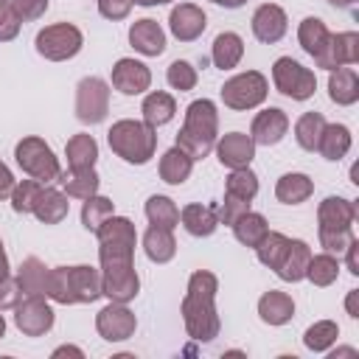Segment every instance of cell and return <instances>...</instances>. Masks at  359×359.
<instances>
[{"instance_id": "obj_1", "label": "cell", "mask_w": 359, "mask_h": 359, "mask_svg": "<svg viewBox=\"0 0 359 359\" xmlns=\"http://www.w3.org/2000/svg\"><path fill=\"white\" fill-rule=\"evenodd\" d=\"M98 261H101V289L112 303H129L140 292V278L135 272V244L137 230L126 216H109L98 230Z\"/></svg>"}, {"instance_id": "obj_2", "label": "cell", "mask_w": 359, "mask_h": 359, "mask_svg": "<svg viewBox=\"0 0 359 359\" xmlns=\"http://www.w3.org/2000/svg\"><path fill=\"white\" fill-rule=\"evenodd\" d=\"M216 292L219 280L208 269H196L188 278V289L182 297V323L191 339L196 342H210L219 337L222 320L216 311Z\"/></svg>"}, {"instance_id": "obj_3", "label": "cell", "mask_w": 359, "mask_h": 359, "mask_svg": "<svg viewBox=\"0 0 359 359\" xmlns=\"http://www.w3.org/2000/svg\"><path fill=\"white\" fill-rule=\"evenodd\" d=\"M104 294L101 289V269L90 264L79 266H53L48 272V289L45 297L62 306L73 303H95Z\"/></svg>"}, {"instance_id": "obj_4", "label": "cell", "mask_w": 359, "mask_h": 359, "mask_svg": "<svg viewBox=\"0 0 359 359\" xmlns=\"http://www.w3.org/2000/svg\"><path fill=\"white\" fill-rule=\"evenodd\" d=\"M219 137V112L210 98H196L185 109V123L177 132V146L196 163L205 160Z\"/></svg>"}, {"instance_id": "obj_5", "label": "cell", "mask_w": 359, "mask_h": 359, "mask_svg": "<svg viewBox=\"0 0 359 359\" xmlns=\"http://www.w3.org/2000/svg\"><path fill=\"white\" fill-rule=\"evenodd\" d=\"M107 143L109 149L132 165H146L154 151H157V129L149 126L146 121H132V118H121L109 126L107 132Z\"/></svg>"}, {"instance_id": "obj_6", "label": "cell", "mask_w": 359, "mask_h": 359, "mask_svg": "<svg viewBox=\"0 0 359 359\" xmlns=\"http://www.w3.org/2000/svg\"><path fill=\"white\" fill-rule=\"evenodd\" d=\"M14 160H17V165H20L31 180H36V182H42V185L59 180V174H62L59 157H56L53 149H50L42 137H36V135H28V137H22V140L14 146Z\"/></svg>"}, {"instance_id": "obj_7", "label": "cell", "mask_w": 359, "mask_h": 359, "mask_svg": "<svg viewBox=\"0 0 359 359\" xmlns=\"http://www.w3.org/2000/svg\"><path fill=\"white\" fill-rule=\"evenodd\" d=\"M222 101L227 109H236V112H247V109H255L266 101V93H269V81L264 73L258 70H247V73H238L233 79H227L222 84Z\"/></svg>"}, {"instance_id": "obj_8", "label": "cell", "mask_w": 359, "mask_h": 359, "mask_svg": "<svg viewBox=\"0 0 359 359\" xmlns=\"http://www.w3.org/2000/svg\"><path fill=\"white\" fill-rule=\"evenodd\" d=\"M34 45H36V53L45 56L48 62H67L81 50L84 36L73 22H53L36 34Z\"/></svg>"}, {"instance_id": "obj_9", "label": "cell", "mask_w": 359, "mask_h": 359, "mask_svg": "<svg viewBox=\"0 0 359 359\" xmlns=\"http://www.w3.org/2000/svg\"><path fill=\"white\" fill-rule=\"evenodd\" d=\"M272 84L280 95H286L292 101H306L317 90V76L309 67H303L297 59L280 56L272 65Z\"/></svg>"}, {"instance_id": "obj_10", "label": "cell", "mask_w": 359, "mask_h": 359, "mask_svg": "<svg viewBox=\"0 0 359 359\" xmlns=\"http://www.w3.org/2000/svg\"><path fill=\"white\" fill-rule=\"evenodd\" d=\"M109 112V84L98 76H87L76 84V118L81 123H101Z\"/></svg>"}, {"instance_id": "obj_11", "label": "cell", "mask_w": 359, "mask_h": 359, "mask_svg": "<svg viewBox=\"0 0 359 359\" xmlns=\"http://www.w3.org/2000/svg\"><path fill=\"white\" fill-rule=\"evenodd\" d=\"M14 325L25 337H45L53 328V309L45 294H20L14 303Z\"/></svg>"}, {"instance_id": "obj_12", "label": "cell", "mask_w": 359, "mask_h": 359, "mask_svg": "<svg viewBox=\"0 0 359 359\" xmlns=\"http://www.w3.org/2000/svg\"><path fill=\"white\" fill-rule=\"evenodd\" d=\"M135 328H137V317L126 309V303H112L109 300V306H104L95 314V331L107 342H123L135 334Z\"/></svg>"}, {"instance_id": "obj_13", "label": "cell", "mask_w": 359, "mask_h": 359, "mask_svg": "<svg viewBox=\"0 0 359 359\" xmlns=\"http://www.w3.org/2000/svg\"><path fill=\"white\" fill-rule=\"evenodd\" d=\"M314 62H317V67H323V70H334V67L356 65V62H359V34H356V31L331 34L325 50H323Z\"/></svg>"}, {"instance_id": "obj_14", "label": "cell", "mask_w": 359, "mask_h": 359, "mask_svg": "<svg viewBox=\"0 0 359 359\" xmlns=\"http://www.w3.org/2000/svg\"><path fill=\"white\" fill-rule=\"evenodd\" d=\"M112 87L123 95H140L151 87V70L137 59H118L112 65Z\"/></svg>"}, {"instance_id": "obj_15", "label": "cell", "mask_w": 359, "mask_h": 359, "mask_svg": "<svg viewBox=\"0 0 359 359\" xmlns=\"http://www.w3.org/2000/svg\"><path fill=\"white\" fill-rule=\"evenodd\" d=\"M289 28V20H286V11L278 6V3H264L255 8L252 14V36L264 45H275L283 39Z\"/></svg>"}, {"instance_id": "obj_16", "label": "cell", "mask_w": 359, "mask_h": 359, "mask_svg": "<svg viewBox=\"0 0 359 359\" xmlns=\"http://www.w3.org/2000/svg\"><path fill=\"white\" fill-rule=\"evenodd\" d=\"M289 132V115L278 107H266L252 118L250 126V137L255 146H275L283 140V135Z\"/></svg>"}, {"instance_id": "obj_17", "label": "cell", "mask_w": 359, "mask_h": 359, "mask_svg": "<svg viewBox=\"0 0 359 359\" xmlns=\"http://www.w3.org/2000/svg\"><path fill=\"white\" fill-rule=\"evenodd\" d=\"M168 28H171V34H174L180 42H194V39H199V36L205 34L208 17H205V11H202L199 6H194V3H180V6H174L171 14H168Z\"/></svg>"}, {"instance_id": "obj_18", "label": "cell", "mask_w": 359, "mask_h": 359, "mask_svg": "<svg viewBox=\"0 0 359 359\" xmlns=\"http://www.w3.org/2000/svg\"><path fill=\"white\" fill-rule=\"evenodd\" d=\"M213 149H216L219 163L227 165V168H244L255 157V143L244 132H227V135L216 137V146Z\"/></svg>"}, {"instance_id": "obj_19", "label": "cell", "mask_w": 359, "mask_h": 359, "mask_svg": "<svg viewBox=\"0 0 359 359\" xmlns=\"http://www.w3.org/2000/svg\"><path fill=\"white\" fill-rule=\"evenodd\" d=\"M359 216L356 202L345 196H325L317 208V230H348Z\"/></svg>"}, {"instance_id": "obj_20", "label": "cell", "mask_w": 359, "mask_h": 359, "mask_svg": "<svg viewBox=\"0 0 359 359\" xmlns=\"http://www.w3.org/2000/svg\"><path fill=\"white\" fill-rule=\"evenodd\" d=\"M309 261H311V247L300 238H289L278 266H275V275L286 283H297L306 278V269H309Z\"/></svg>"}, {"instance_id": "obj_21", "label": "cell", "mask_w": 359, "mask_h": 359, "mask_svg": "<svg viewBox=\"0 0 359 359\" xmlns=\"http://www.w3.org/2000/svg\"><path fill=\"white\" fill-rule=\"evenodd\" d=\"M129 45L143 56H160L165 50V31L160 28L157 20L149 17L135 20L129 25Z\"/></svg>"}, {"instance_id": "obj_22", "label": "cell", "mask_w": 359, "mask_h": 359, "mask_svg": "<svg viewBox=\"0 0 359 359\" xmlns=\"http://www.w3.org/2000/svg\"><path fill=\"white\" fill-rule=\"evenodd\" d=\"M328 73H331L328 76V95H331V101L339 104V107L356 104L359 101V76H356V70L351 65H345V67H334Z\"/></svg>"}, {"instance_id": "obj_23", "label": "cell", "mask_w": 359, "mask_h": 359, "mask_svg": "<svg viewBox=\"0 0 359 359\" xmlns=\"http://www.w3.org/2000/svg\"><path fill=\"white\" fill-rule=\"evenodd\" d=\"M70 210V202H67V194L65 191H56L50 185H42L36 202H34V216L42 222V224H59Z\"/></svg>"}, {"instance_id": "obj_24", "label": "cell", "mask_w": 359, "mask_h": 359, "mask_svg": "<svg viewBox=\"0 0 359 359\" xmlns=\"http://www.w3.org/2000/svg\"><path fill=\"white\" fill-rule=\"evenodd\" d=\"M180 222H182V227H185L191 236L208 238V236H213L216 227H219L216 205H199V202L185 205V208L180 210Z\"/></svg>"}, {"instance_id": "obj_25", "label": "cell", "mask_w": 359, "mask_h": 359, "mask_svg": "<svg viewBox=\"0 0 359 359\" xmlns=\"http://www.w3.org/2000/svg\"><path fill=\"white\" fill-rule=\"evenodd\" d=\"M258 317H261L266 325H286V323L294 317V300H292L286 292L269 289V292H264L261 300H258Z\"/></svg>"}, {"instance_id": "obj_26", "label": "cell", "mask_w": 359, "mask_h": 359, "mask_svg": "<svg viewBox=\"0 0 359 359\" xmlns=\"http://www.w3.org/2000/svg\"><path fill=\"white\" fill-rule=\"evenodd\" d=\"M244 56V39L233 31H222L210 45V62L219 70H233Z\"/></svg>"}, {"instance_id": "obj_27", "label": "cell", "mask_w": 359, "mask_h": 359, "mask_svg": "<svg viewBox=\"0 0 359 359\" xmlns=\"http://www.w3.org/2000/svg\"><path fill=\"white\" fill-rule=\"evenodd\" d=\"M143 250H146V258L154 261V264H168L174 255H177V238L168 227H157L151 224L146 233H143Z\"/></svg>"}, {"instance_id": "obj_28", "label": "cell", "mask_w": 359, "mask_h": 359, "mask_svg": "<svg viewBox=\"0 0 359 359\" xmlns=\"http://www.w3.org/2000/svg\"><path fill=\"white\" fill-rule=\"evenodd\" d=\"M351 143H353V137H351V129L345 123H325V129L320 135V143H317V151L325 160L337 163L351 151Z\"/></svg>"}, {"instance_id": "obj_29", "label": "cell", "mask_w": 359, "mask_h": 359, "mask_svg": "<svg viewBox=\"0 0 359 359\" xmlns=\"http://www.w3.org/2000/svg\"><path fill=\"white\" fill-rule=\"evenodd\" d=\"M311 194H314V182L309 174H300V171H289L275 182V196L283 205H300Z\"/></svg>"}, {"instance_id": "obj_30", "label": "cell", "mask_w": 359, "mask_h": 359, "mask_svg": "<svg viewBox=\"0 0 359 359\" xmlns=\"http://www.w3.org/2000/svg\"><path fill=\"white\" fill-rule=\"evenodd\" d=\"M140 112H143V121L149 123V126H165L174 115H177V101H174V95L171 93H163V90H154V93H149L146 98H143V104H140Z\"/></svg>"}, {"instance_id": "obj_31", "label": "cell", "mask_w": 359, "mask_h": 359, "mask_svg": "<svg viewBox=\"0 0 359 359\" xmlns=\"http://www.w3.org/2000/svg\"><path fill=\"white\" fill-rule=\"evenodd\" d=\"M48 272L50 269L36 255L25 258L20 264V269H17V278H14L20 294H45V289H48Z\"/></svg>"}, {"instance_id": "obj_32", "label": "cell", "mask_w": 359, "mask_h": 359, "mask_svg": "<svg viewBox=\"0 0 359 359\" xmlns=\"http://www.w3.org/2000/svg\"><path fill=\"white\" fill-rule=\"evenodd\" d=\"M56 182H62V191L73 199H87V196L98 194V185H101L95 168H70V171L59 174Z\"/></svg>"}, {"instance_id": "obj_33", "label": "cell", "mask_w": 359, "mask_h": 359, "mask_svg": "<svg viewBox=\"0 0 359 359\" xmlns=\"http://www.w3.org/2000/svg\"><path fill=\"white\" fill-rule=\"evenodd\" d=\"M328 39H331V31H328V25H325L320 17H306V20L297 25V42H300V48H303L311 59H317V56L325 50Z\"/></svg>"}, {"instance_id": "obj_34", "label": "cell", "mask_w": 359, "mask_h": 359, "mask_svg": "<svg viewBox=\"0 0 359 359\" xmlns=\"http://www.w3.org/2000/svg\"><path fill=\"white\" fill-rule=\"evenodd\" d=\"M65 157H67V165L70 168H95V160H98V143L93 135L87 132H79L67 140L65 146Z\"/></svg>"}, {"instance_id": "obj_35", "label": "cell", "mask_w": 359, "mask_h": 359, "mask_svg": "<svg viewBox=\"0 0 359 359\" xmlns=\"http://www.w3.org/2000/svg\"><path fill=\"white\" fill-rule=\"evenodd\" d=\"M194 171V160L180 149H168L163 157H160V180L168 182V185H182Z\"/></svg>"}, {"instance_id": "obj_36", "label": "cell", "mask_w": 359, "mask_h": 359, "mask_svg": "<svg viewBox=\"0 0 359 359\" xmlns=\"http://www.w3.org/2000/svg\"><path fill=\"white\" fill-rule=\"evenodd\" d=\"M233 236H236V241L238 244H244V247H258V241L269 233V224H266V219L261 216V213H255V210H247V213H241L233 224Z\"/></svg>"}, {"instance_id": "obj_37", "label": "cell", "mask_w": 359, "mask_h": 359, "mask_svg": "<svg viewBox=\"0 0 359 359\" xmlns=\"http://www.w3.org/2000/svg\"><path fill=\"white\" fill-rule=\"evenodd\" d=\"M323 129H325V118L320 112H303L294 121V140H297V146L306 149V151H317Z\"/></svg>"}, {"instance_id": "obj_38", "label": "cell", "mask_w": 359, "mask_h": 359, "mask_svg": "<svg viewBox=\"0 0 359 359\" xmlns=\"http://www.w3.org/2000/svg\"><path fill=\"white\" fill-rule=\"evenodd\" d=\"M146 219H149V224L174 230L180 224V208L174 205V199H168L163 194H154V196L146 199Z\"/></svg>"}, {"instance_id": "obj_39", "label": "cell", "mask_w": 359, "mask_h": 359, "mask_svg": "<svg viewBox=\"0 0 359 359\" xmlns=\"http://www.w3.org/2000/svg\"><path fill=\"white\" fill-rule=\"evenodd\" d=\"M224 194L238 196V199H244V202H252L255 194H258V177H255V171H252L250 165H244V168H230V174H227V180H224Z\"/></svg>"}, {"instance_id": "obj_40", "label": "cell", "mask_w": 359, "mask_h": 359, "mask_svg": "<svg viewBox=\"0 0 359 359\" xmlns=\"http://www.w3.org/2000/svg\"><path fill=\"white\" fill-rule=\"evenodd\" d=\"M337 337H339V325L334 320H317L314 325L306 328L303 345L309 351H314V353H325V351H331V345L337 342Z\"/></svg>"}, {"instance_id": "obj_41", "label": "cell", "mask_w": 359, "mask_h": 359, "mask_svg": "<svg viewBox=\"0 0 359 359\" xmlns=\"http://www.w3.org/2000/svg\"><path fill=\"white\" fill-rule=\"evenodd\" d=\"M306 278H309L314 286H320V289L337 283V278H339V261H337V255H331V252L311 255L309 269H306Z\"/></svg>"}, {"instance_id": "obj_42", "label": "cell", "mask_w": 359, "mask_h": 359, "mask_svg": "<svg viewBox=\"0 0 359 359\" xmlns=\"http://www.w3.org/2000/svg\"><path fill=\"white\" fill-rule=\"evenodd\" d=\"M112 213H115V202L107 199V196L93 194V196H87L84 205H81V224H84L90 233H95Z\"/></svg>"}, {"instance_id": "obj_43", "label": "cell", "mask_w": 359, "mask_h": 359, "mask_svg": "<svg viewBox=\"0 0 359 359\" xmlns=\"http://www.w3.org/2000/svg\"><path fill=\"white\" fill-rule=\"evenodd\" d=\"M286 244H289V238H286L283 233L269 230V233H266V236L258 241L255 255H258V261H261L264 266L275 269V266H278V261H280V255H283V250H286Z\"/></svg>"}, {"instance_id": "obj_44", "label": "cell", "mask_w": 359, "mask_h": 359, "mask_svg": "<svg viewBox=\"0 0 359 359\" xmlns=\"http://www.w3.org/2000/svg\"><path fill=\"white\" fill-rule=\"evenodd\" d=\"M196 67L191 65V62H185V59H174L171 65H168V70H165V81H168V87L171 90H180V93H188V90H194L196 87Z\"/></svg>"}, {"instance_id": "obj_45", "label": "cell", "mask_w": 359, "mask_h": 359, "mask_svg": "<svg viewBox=\"0 0 359 359\" xmlns=\"http://www.w3.org/2000/svg\"><path fill=\"white\" fill-rule=\"evenodd\" d=\"M39 191H42V182H36V180H22V182H17L14 185V191H11V210L14 213H31L34 210V202H36V196H39Z\"/></svg>"}, {"instance_id": "obj_46", "label": "cell", "mask_w": 359, "mask_h": 359, "mask_svg": "<svg viewBox=\"0 0 359 359\" xmlns=\"http://www.w3.org/2000/svg\"><path fill=\"white\" fill-rule=\"evenodd\" d=\"M317 236H320V247L331 255H342L345 247L351 244V238H356L353 227H348V230H317Z\"/></svg>"}, {"instance_id": "obj_47", "label": "cell", "mask_w": 359, "mask_h": 359, "mask_svg": "<svg viewBox=\"0 0 359 359\" xmlns=\"http://www.w3.org/2000/svg\"><path fill=\"white\" fill-rule=\"evenodd\" d=\"M247 210H250V202L224 194V199L216 205V219H219V224H233V222H236L241 213H247Z\"/></svg>"}, {"instance_id": "obj_48", "label": "cell", "mask_w": 359, "mask_h": 359, "mask_svg": "<svg viewBox=\"0 0 359 359\" xmlns=\"http://www.w3.org/2000/svg\"><path fill=\"white\" fill-rule=\"evenodd\" d=\"M48 0H11V8L20 22H34L48 11Z\"/></svg>"}, {"instance_id": "obj_49", "label": "cell", "mask_w": 359, "mask_h": 359, "mask_svg": "<svg viewBox=\"0 0 359 359\" xmlns=\"http://www.w3.org/2000/svg\"><path fill=\"white\" fill-rule=\"evenodd\" d=\"M20 34V20L11 8V0H0V42H11Z\"/></svg>"}, {"instance_id": "obj_50", "label": "cell", "mask_w": 359, "mask_h": 359, "mask_svg": "<svg viewBox=\"0 0 359 359\" xmlns=\"http://www.w3.org/2000/svg\"><path fill=\"white\" fill-rule=\"evenodd\" d=\"M132 0H98V14L104 17V20H126L129 17V11H132Z\"/></svg>"}, {"instance_id": "obj_51", "label": "cell", "mask_w": 359, "mask_h": 359, "mask_svg": "<svg viewBox=\"0 0 359 359\" xmlns=\"http://www.w3.org/2000/svg\"><path fill=\"white\" fill-rule=\"evenodd\" d=\"M17 297H20L17 283H14L11 278H3V280H0V311H3V309H14Z\"/></svg>"}, {"instance_id": "obj_52", "label": "cell", "mask_w": 359, "mask_h": 359, "mask_svg": "<svg viewBox=\"0 0 359 359\" xmlns=\"http://www.w3.org/2000/svg\"><path fill=\"white\" fill-rule=\"evenodd\" d=\"M14 185H17V180H14L11 168L0 160V199H8V196H11V191H14Z\"/></svg>"}, {"instance_id": "obj_53", "label": "cell", "mask_w": 359, "mask_h": 359, "mask_svg": "<svg viewBox=\"0 0 359 359\" xmlns=\"http://www.w3.org/2000/svg\"><path fill=\"white\" fill-rule=\"evenodd\" d=\"M345 261H348V272L359 275V241L351 238V244L345 247Z\"/></svg>"}, {"instance_id": "obj_54", "label": "cell", "mask_w": 359, "mask_h": 359, "mask_svg": "<svg viewBox=\"0 0 359 359\" xmlns=\"http://www.w3.org/2000/svg\"><path fill=\"white\" fill-rule=\"evenodd\" d=\"M345 309H348V314L356 320L359 317V289H351L348 292V297H345Z\"/></svg>"}, {"instance_id": "obj_55", "label": "cell", "mask_w": 359, "mask_h": 359, "mask_svg": "<svg viewBox=\"0 0 359 359\" xmlns=\"http://www.w3.org/2000/svg\"><path fill=\"white\" fill-rule=\"evenodd\" d=\"M59 356H79V359H81L84 351H81V348H73V345H62V348L53 351V359H59Z\"/></svg>"}, {"instance_id": "obj_56", "label": "cell", "mask_w": 359, "mask_h": 359, "mask_svg": "<svg viewBox=\"0 0 359 359\" xmlns=\"http://www.w3.org/2000/svg\"><path fill=\"white\" fill-rule=\"evenodd\" d=\"M3 278H8V255H6V247L0 241V280Z\"/></svg>"}, {"instance_id": "obj_57", "label": "cell", "mask_w": 359, "mask_h": 359, "mask_svg": "<svg viewBox=\"0 0 359 359\" xmlns=\"http://www.w3.org/2000/svg\"><path fill=\"white\" fill-rule=\"evenodd\" d=\"M210 3H216V6H224V8H241L247 0H210Z\"/></svg>"}, {"instance_id": "obj_58", "label": "cell", "mask_w": 359, "mask_h": 359, "mask_svg": "<svg viewBox=\"0 0 359 359\" xmlns=\"http://www.w3.org/2000/svg\"><path fill=\"white\" fill-rule=\"evenodd\" d=\"M132 3H135V6H146V8H149V6H165V3H171V0H132Z\"/></svg>"}, {"instance_id": "obj_59", "label": "cell", "mask_w": 359, "mask_h": 359, "mask_svg": "<svg viewBox=\"0 0 359 359\" xmlns=\"http://www.w3.org/2000/svg\"><path fill=\"white\" fill-rule=\"evenodd\" d=\"M337 356H356V351L353 348H339V351L331 353V359H337Z\"/></svg>"}, {"instance_id": "obj_60", "label": "cell", "mask_w": 359, "mask_h": 359, "mask_svg": "<svg viewBox=\"0 0 359 359\" xmlns=\"http://www.w3.org/2000/svg\"><path fill=\"white\" fill-rule=\"evenodd\" d=\"M328 3H331V6H337V8H351L356 0H328Z\"/></svg>"}, {"instance_id": "obj_61", "label": "cell", "mask_w": 359, "mask_h": 359, "mask_svg": "<svg viewBox=\"0 0 359 359\" xmlns=\"http://www.w3.org/2000/svg\"><path fill=\"white\" fill-rule=\"evenodd\" d=\"M3 334H6V317L0 314V339H3Z\"/></svg>"}]
</instances>
